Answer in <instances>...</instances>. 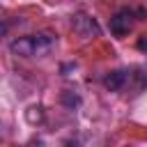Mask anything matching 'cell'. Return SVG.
<instances>
[{
    "instance_id": "cell-4",
    "label": "cell",
    "mask_w": 147,
    "mask_h": 147,
    "mask_svg": "<svg viewBox=\"0 0 147 147\" xmlns=\"http://www.w3.org/2000/svg\"><path fill=\"white\" fill-rule=\"evenodd\" d=\"M32 46H34V57H44L55 48V37L53 34H32Z\"/></svg>"
},
{
    "instance_id": "cell-2",
    "label": "cell",
    "mask_w": 147,
    "mask_h": 147,
    "mask_svg": "<svg viewBox=\"0 0 147 147\" xmlns=\"http://www.w3.org/2000/svg\"><path fill=\"white\" fill-rule=\"evenodd\" d=\"M131 25H133V11L131 9H122L110 18V32L115 37H126Z\"/></svg>"
},
{
    "instance_id": "cell-9",
    "label": "cell",
    "mask_w": 147,
    "mask_h": 147,
    "mask_svg": "<svg viewBox=\"0 0 147 147\" xmlns=\"http://www.w3.org/2000/svg\"><path fill=\"white\" fill-rule=\"evenodd\" d=\"M140 78V87H147V69H142V74H138Z\"/></svg>"
},
{
    "instance_id": "cell-7",
    "label": "cell",
    "mask_w": 147,
    "mask_h": 147,
    "mask_svg": "<svg viewBox=\"0 0 147 147\" xmlns=\"http://www.w3.org/2000/svg\"><path fill=\"white\" fill-rule=\"evenodd\" d=\"M62 103L67 108H78L80 106V96L76 92H62Z\"/></svg>"
},
{
    "instance_id": "cell-8",
    "label": "cell",
    "mask_w": 147,
    "mask_h": 147,
    "mask_svg": "<svg viewBox=\"0 0 147 147\" xmlns=\"http://www.w3.org/2000/svg\"><path fill=\"white\" fill-rule=\"evenodd\" d=\"M138 51H142V53L147 51V34H142V37L138 39Z\"/></svg>"
},
{
    "instance_id": "cell-3",
    "label": "cell",
    "mask_w": 147,
    "mask_h": 147,
    "mask_svg": "<svg viewBox=\"0 0 147 147\" xmlns=\"http://www.w3.org/2000/svg\"><path fill=\"white\" fill-rule=\"evenodd\" d=\"M9 51L16 57H34V46H32V34L30 37H16L9 41Z\"/></svg>"
},
{
    "instance_id": "cell-1",
    "label": "cell",
    "mask_w": 147,
    "mask_h": 147,
    "mask_svg": "<svg viewBox=\"0 0 147 147\" xmlns=\"http://www.w3.org/2000/svg\"><path fill=\"white\" fill-rule=\"evenodd\" d=\"M71 25H74V32H78L83 39H92V37L101 34V28H99L96 18H92L87 14H76L71 18Z\"/></svg>"
},
{
    "instance_id": "cell-5",
    "label": "cell",
    "mask_w": 147,
    "mask_h": 147,
    "mask_svg": "<svg viewBox=\"0 0 147 147\" xmlns=\"http://www.w3.org/2000/svg\"><path fill=\"white\" fill-rule=\"evenodd\" d=\"M126 78H129V71H124V69H115V71H110V74L103 76V85H106L110 92H117V90L124 87Z\"/></svg>"
},
{
    "instance_id": "cell-6",
    "label": "cell",
    "mask_w": 147,
    "mask_h": 147,
    "mask_svg": "<svg viewBox=\"0 0 147 147\" xmlns=\"http://www.w3.org/2000/svg\"><path fill=\"white\" fill-rule=\"evenodd\" d=\"M25 119H28L30 124H41V122H44V110H41V106H30V108L25 110Z\"/></svg>"
}]
</instances>
